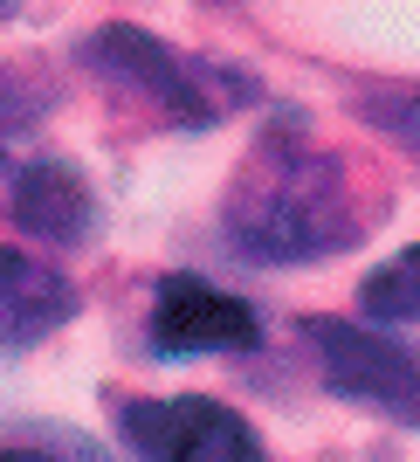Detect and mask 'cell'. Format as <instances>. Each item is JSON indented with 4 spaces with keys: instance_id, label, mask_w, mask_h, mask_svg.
Here are the masks:
<instances>
[{
    "instance_id": "obj_5",
    "label": "cell",
    "mask_w": 420,
    "mask_h": 462,
    "mask_svg": "<svg viewBox=\"0 0 420 462\" xmlns=\"http://www.w3.org/2000/svg\"><path fill=\"white\" fill-rule=\"evenodd\" d=\"M0 214L21 221L28 235H49V242H77L90 235V193L83 180L62 166V159H35V152H14L0 138Z\"/></svg>"
},
{
    "instance_id": "obj_1",
    "label": "cell",
    "mask_w": 420,
    "mask_h": 462,
    "mask_svg": "<svg viewBox=\"0 0 420 462\" xmlns=\"http://www.w3.org/2000/svg\"><path fill=\"white\" fill-rule=\"evenodd\" d=\"M352 235H359V221H352L344 166L297 138H269L234 193V242L262 263H297V255L338 249Z\"/></svg>"
},
{
    "instance_id": "obj_4",
    "label": "cell",
    "mask_w": 420,
    "mask_h": 462,
    "mask_svg": "<svg viewBox=\"0 0 420 462\" xmlns=\"http://www.w3.org/2000/svg\"><path fill=\"white\" fill-rule=\"evenodd\" d=\"M90 62L104 77H117L124 90L152 97L166 117H221V77L214 69H193L187 56L159 49L152 35H132V28H111V35L90 42Z\"/></svg>"
},
{
    "instance_id": "obj_3",
    "label": "cell",
    "mask_w": 420,
    "mask_h": 462,
    "mask_svg": "<svg viewBox=\"0 0 420 462\" xmlns=\"http://www.w3.org/2000/svg\"><path fill=\"white\" fill-rule=\"evenodd\" d=\"M317 352H324V380L352 401H372L400 421H420V359L406 346H393L386 331H352V325H331L317 318L310 325Z\"/></svg>"
},
{
    "instance_id": "obj_8",
    "label": "cell",
    "mask_w": 420,
    "mask_h": 462,
    "mask_svg": "<svg viewBox=\"0 0 420 462\" xmlns=\"http://www.w3.org/2000/svg\"><path fill=\"white\" fill-rule=\"evenodd\" d=\"M359 304L372 325H420V249L393 255L379 276H365Z\"/></svg>"
},
{
    "instance_id": "obj_7",
    "label": "cell",
    "mask_w": 420,
    "mask_h": 462,
    "mask_svg": "<svg viewBox=\"0 0 420 462\" xmlns=\"http://www.w3.org/2000/svg\"><path fill=\"white\" fill-rule=\"evenodd\" d=\"M77 310V290L56 270L28 263L21 249H0V346H35Z\"/></svg>"
},
{
    "instance_id": "obj_6",
    "label": "cell",
    "mask_w": 420,
    "mask_h": 462,
    "mask_svg": "<svg viewBox=\"0 0 420 462\" xmlns=\"http://www.w3.org/2000/svg\"><path fill=\"white\" fill-rule=\"evenodd\" d=\"M152 346L159 352H242L255 346V310L200 276H166L152 304Z\"/></svg>"
},
{
    "instance_id": "obj_2",
    "label": "cell",
    "mask_w": 420,
    "mask_h": 462,
    "mask_svg": "<svg viewBox=\"0 0 420 462\" xmlns=\"http://www.w3.org/2000/svg\"><path fill=\"white\" fill-rule=\"evenodd\" d=\"M124 442L145 462H262L255 428L234 407L187 393V401H132L124 407Z\"/></svg>"
},
{
    "instance_id": "obj_10",
    "label": "cell",
    "mask_w": 420,
    "mask_h": 462,
    "mask_svg": "<svg viewBox=\"0 0 420 462\" xmlns=\"http://www.w3.org/2000/svg\"><path fill=\"white\" fill-rule=\"evenodd\" d=\"M7 7H14V0H0V14H7Z\"/></svg>"
},
{
    "instance_id": "obj_9",
    "label": "cell",
    "mask_w": 420,
    "mask_h": 462,
    "mask_svg": "<svg viewBox=\"0 0 420 462\" xmlns=\"http://www.w3.org/2000/svg\"><path fill=\"white\" fill-rule=\"evenodd\" d=\"M0 462H56L49 448H0Z\"/></svg>"
}]
</instances>
